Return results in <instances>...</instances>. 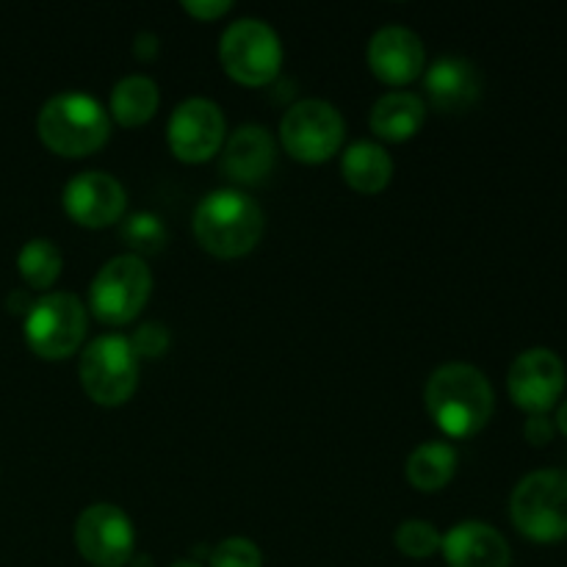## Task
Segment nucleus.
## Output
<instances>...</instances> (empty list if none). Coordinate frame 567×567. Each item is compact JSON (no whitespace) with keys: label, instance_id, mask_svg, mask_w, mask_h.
I'll use <instances>...</instances> for the list:
<instances>
[{"label":"nucleus","instance_id":"1","mask_svg":"<svg viewBox=\"0 0 567 567\" xmlns=\"http://www.w3.org/2000/svg\"><path fill=\"white\" fill-rule=\"evenodd\" d=\"M424 399L437 430L460 441L485 430L496 408L491 380L471 363H446L432 371Z\"/></svg>","mask_w":567,"mask_h":567},{"label":"nucleus","instance_id":"2","mask_svg":"<svg viewBox=\"0 0 567 567\" xmlns=\"http://www.w3.org/2000/svg\"><path fill=\"white\" fill-rule=\"evenodd\" d=\"M264 210L249 194L238 188H219L199 199L194 208L192 230L205 252L214 258H244L264 236Z\"/></svg>","mask_w":567,"mask_h":567},{"label":"nucleus","instance_id":"3","mask_svg":"<svg viewBox=\"0 0 567 567\" xmlns=\"http://www.w3.org/2000/svg\"><path fill=\"white\" fill-rule=\"evenodd\" d=\"M37 133L55 155L83 158L109 144L111 120L92 94L61 92L39 111Z\"/></svg>","mask_w":567,"mask_h":567},{"label":"nucleus","instance_id":"4","mask_svg":"<svg viewBox=\"0 0 567 567\" xmlns=\"http://www.w3.org/2000/svg\"><path fill=\"white\" fill-rule=\"evenodd\" d=\"M509 518L532 543L567 540V471L526 474L509 496Z\"/></svg>","mask_w":567,"mask_h":567},{"label":"nucleus","instance_id":"5","mask_svg":"<svg viewBox=\"0 0 567 567\" xmlns=\"http://www.w3.org/2000/svg\"><path fill=\"white\" fill-rule=\"evenodd\" d=\"M153 293V271L144 258L125 252L111 258L89 288V310L109 327L131 324Z\"/></svg>","mask_w":567,"mask_h":567},{"label":"nucleus","instance_id":"6","mask_svg":"<svg viewBox=\"0 0 567 567\" xmlns=\"http://www.w3.org/2000/svg\"><path fill=\"white\" fill-rule=\"evenodd\" d=\"M219 61L227 75L249 89L266 86L280 75L282 44L275 28L255 17L233 22L219 42Z\"/></svg>","mask_w":567,"mask_h":567},{"label":"nucleus","instance_id":"7","mask_svg":"<svg viewBox=\"0 0 567 567\" xmlns=\"http://www.w3.org/2000/svg\"><path fill=\"white\" fill-rule=\"evenodd\" d=\"M81 388L100 408H120L138 385V358L122 336H100L83 349L78 363Z\"/></svg>","mask_w":567,"mask_h":567},{"label":"nucleus","instance_id":"8","mask_svg":"<svg viewBox=\"0 0 567 567\" xmlns=\"http://www.w3.org/2000/svg\"><path fill=\"white\" fill-rule=\"evenodd\" d=\"M86 308L75 293H44L25 313V343L42 360H64L86 338Z\"/></svg>","mask_w":567,"mask_h":567},{"label":"nucleus","instance_id":"9","mask_svg":"<svg viewBox=\"0 0 567 567\" xmlns=\"http://www.w3.org/2000/svg\"><path fill=\"white\" fill-rule=\"evenodd\" d=\"M343 116L327 100H299L282 114V150L299 164H324L343 144Z\"/></svg>","mask_w":567,"mask_h":567},{"label":"nucleus","instance_id":"10","mask_svg":"<svg viewBox=\"0 0 567 567\" xmlns=\"http://www.w3.org/2000/svg\"><path fill=\"white\" fill-rule=\"evenodd\" d=\"M75 548L94 567H125L133 563L136 529L116 504H92L75 520Z\"/></svg>","mask_w":567,"mask_h":567},{"label":"nucleus","instance_id":"11","mask_svg":"<svg viewBox=\"0 0 567 567\" xmlns=\"http://www.w3.org/2000/svg\"><path fill=\"white\" fill-rule=\"evenodd\" d=\"M225 114L214 100L188 97L172 111L166 144L183 164H205L225 147Z\"/></svg>","mask_w":567,"mask_h":567},{"label":"nucleus","instance_id":"12","mask_svg":"<svg viewBox=\"0 0 567 567\" xmlns=\"http://www.w3.org/2000/svg\"><path fill=\"white\" fill-rule=\"evenodd\" d=\"M565 363L554 349L535 347L513 360L507 374L509 399L529 415H548L565 393Z\"/></svg>","mask_w":567,"mask_h":567},{"label":"nucleus","instance_id":"13","mask_svg":"<svg viewBox=\"0 0 567 567\" xmlns=\"http://www.w3.org/2000/svg\"><path fill=\"white\" fill-rule=\"evenodd\" d=\"M61 203L75 225L100 230L122 219L127 208V194L109 172H81L64 186Z\"/></svg>","mask_w":567,"mask_h":567},{"label":"nucleus","instance_id":"14","mask_svg":"<svg viewBox=\"0 0 567 567\" xmlns=\"http://www.w3.org/2000/svg\"><path fill=\"white\" fill-rule=\"evenodd\" d=\"M369 70L388 86H408L424 72L426 53L424 42L415 31L404 25H385L371 37L369 50Z\"/></svg>","mask_w":567,"mask_h":567},{"label":"nucleus","instance_id":"15","mask_svg":"<svg viewBox=\"0 0 567 567\" xmlns=\"http://www.w3.org/2000/svg\"><path fill=\"white\" fill-rule=\"evenodd\" d=\"M441 551L449 567H509V543L482 520H463L443 535Z\"/></svg>","mask_w":567,"mask_h":567},{"label":"nucleus","instance_id":"16","mask_svg":"<svg viewBox=\"0 0 567 567\" xmlns=\"http://www.w3.org/2000/svg\"><path fill=\"white\" fill-rule=\"evenodd\" d=\"M275 138L264 125H241L221 150V172L238 186H258L275 166Z\"/></svg>","mask_w":567,"mask_h":567},{"label":"nucleus","instance_id":"17","mask_svg":"<svg viewBox=\"0 0 567 567\" xmlns=\"http://www.w3.org/2000/svg\"><path fill=\"white\" fill-rule=\"evenodd\" d=\"M426 97L446 114H463L482 97V75L463 55L437 59L426 72Z\"/></svg>","mask_w":567,"mask_h":567},{"label":"nucleus","instance_id":"18","mask_svg":"<svg viewBox=\"0 0 567 567\" xmlns=\"http://www.w3.org/2000/svg\"><path fill=\"white\" fill-rule=\"evenodd\" d=\"M426 120V103L413 92H388L374 103L369 114L371 133L382 142H408L421 131Z\"/></svg>","mask_w":567,"mask_h":567},{"label":"nucleus","instance_id":"19","mask_svg":"<svg viewBox=\"0 0 567 567\" xmlns=\"http://www.w3.org/2000/svg\"><path fill=\"white\" fill-rule=\"evenodd\" d=\"M341 175L358 194H380L393 177V161L377 142H354L343 150Z\"/></svg>","mask_w":567,"mask_h":567},{"label":"nucleus","instance_id":"20","mask_svg":"<svg viewBox=\"0 0 567 567\" xmlns=\"http://www.w3.org/2000/svg\"><path fill=\"white\" fill-rule=\"evenodd\" d=\"M408 482L421 493H437L457 474V449L446 441H426L408 457Z\"/></svg>","mask_w":567,"mask_h":567},{"label":"nucleus","instance_id":"21","mask_svg":"<svg viewBox=\"0 0 567 567\" xmlns=\"http://www.w3.org/2000/svg\"><path fill=\"white\" fill-rule=\"evenodd\" d=\"M161 105L158 83L147 75H127L111 92V116L122 127H142L155 116Z\"/></svg>","mask_w":567,"mask_h":567},{"label":"nucleus","instance_id":"22","mask_svg":"<svg viewBox=\"0 0 567 567\" xmlns=\"http://www.w3.org/2000/svg\"><path fill=\"white\" fill-rule=\"evenodd\" d=\"M17 269L28 286L37 291H48L61 277L64 255L50 238H31L28 244H22L20 255H17Z\"/></svg>","mask_w":567,"mask_h":567},{"label":"nucleus","instance_id":"23","mask_svg":"<svg viewBox=\"0 0 567 567\" xmlns=\"http://www.w3.org/2000/svg\"><path fill=\"white\" fill-rule=\"evenodd\" d=\"M120 233L122 241L131 247V255H136V258L158 255L166 244V227L155 214H133Z\"/></svg>","mask_w":567,"mask_h":567},{"label":"nucleus","instance_id":"24","mask_svg":"<svg viewBox=\"0 0 567 567\" xmlns=\"http://www.w3.org/2000/svg\"><path fill=\"white\" fill-rule=\"evenodd\" d=\"M443 535L437 532V526H432L430 520H404L402 526L393 535L399 554L410 559H430L432 554L441 551Z\"/></svg>","mask_w":567,"mask_h":567},{"label":"nucleus","instance_id":"25","mask_svg":"<svg viewBox=\"0 0 567 567\" xmlns=\"http://www.w3.org/2000/svg\"><path fill=\"white\" fill-rule=\"evenodd\" d=\"M210 567H264V554L247 537H227L210 551Z\"/></svg>","mask_w":567,"mask_h":567},{"label":"nucleus","instance_id":"26","mask_svg":"<svg viewBox=\"0 0 567 567\" xmlns=\"http://www.w3.org/2000/svg\"><path fill=\"white\" fill-rule=\"evenodd\" d=\"M127 341H131V349L136 352L138 360H158L161 354L169 349L172 336L161 321H147V324L138 327Z\"/></svg>","mask_w":567,"mask_h":567},{"label":"nucleus","instance_id":"27","mask_svg":"<svg viewBox=\"0 0 567 567\" xmlns=\"http://www.w3.org/2000/svg\"><path fill=\"white\" fill-rule=\"evenodd\" d=\"M230 9H233L230 0H186V3H183V11L192 14L194 20L199 22L219 20V17H225Z\"/></svg>","mask_w":567,"mask_h":567},{"label":"nucleus","instance_id":"28","mask_svg":"<svg viewBox=\"0 0 567 567\" xmlns=\"http://www.w3.org/2000/svg\"><path fill=\"white\" fill-rule=\"evenodd\" d=\"M557 435V424L548 415H529L524 426V437L532 446H548Z\"/></svg>","mask_w":567,"mask_h":567},{"label":"nucleus","instance_id":"29","mask_svg":"<svg viewBox=\"0 0 567 567\" xmlns=\"http://www.w3.org/2000/svg\"><path fill=\"white\" fill-rule=\"evenodd\" d=\"M133 55H136L138 61H150L158 55V37L150 31H142L136 37V42H133Z\"/></svg>","mask_w":567,"mask_h":567},{"label":"nucleus","instance_id":"30","mask_svg":"<svg viewBox=\"0 0 567 567\" xmlns=\"http://www.w3.org/2000/svg\"><path fill=\"white\" fill-rule=\"evenodd\" d=\"M554 424H557V430L563 432V435L567 437V399L563 404H559V410H557V419H554Z\"/></svg>","mask_w":567,"mask_h":567},{"label":"nucleus","instance_id":"31","mask_svg":"<svg viewBox=\"0 0 567 567\" xmlns=\"http://www.w3.org/2000/svg\"><path fill=\"white\" fill-rule=\"evenodd\" d=\"M172 567H203V565L194 563V559H181V563H175Z\"/></svg>","mask_w":567,"mask_h":567}]
</instances>
